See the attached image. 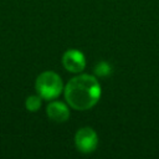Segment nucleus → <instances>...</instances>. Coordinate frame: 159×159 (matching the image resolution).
<instances>
[{"instance_id": "nucleus-1", "label": "nucleus", "mask_w": 159, "mask_h": 159, "mask_svg": "<svg viewBox=\"0 0 159 159\" xmlns=\"http://www.w3.org/2000/svg\"><path fill=\"white\" fill-rule=\"evenodd\" d=\"M63 96L67 104L75 111L92 109L101 99L102 87L98 77L89 73H77L63 88Z\"/></svg>"}, {"instance_id": "nucleus-2", "label": "nucleus", "mask_w": 159, "mask_h": 159, "mask_svg": "<svg viewBox=\"0 0 159 159\" xmlns=\"http://www.w3.org/2000/svg\"><path fill=\"white\" fill-rule=\"evenodd\" d=\"M63 82L61 76L55 71H43L41 72L35 81L36 93L45 101L57 99L63 92Z\"/></svg>"}, {"instance_id": "nucleus-3", "label": "nucleus", "mask_w": 159, "mask_h": 159, "mask_svg": "<svg viewBox=\"0 0 159 159\" xmlns=\"http://www.w3.org/2000/svg\"><path fill=\"white\" fill-rule=\"evenodd\" d=\"M98 134L91 127H82L75 134L76 149L82 154L93 153L98 147Z\"/></svg>"}, {"instance_id": "nucleus-4", "label": "nucleus", "mask_w": 159, "mask_h": 159, "mask_svg": "<svg viewBox=\"0 0 159 159\" xmlns=\"http://www.w3.org/2000/svg\"><path fill=\"white\" fill-rule=\"evenodd\" d=\"M62 66L71 73H81L86 68V56L78 48H68L62 55Z\"/></svg>"}, {"instance_id": "nucleus-5", "label": "nucleus", "mask_w": 159, "mask_h": 159, "mask_svg": "<svg viewBox=\"0 0 159 159\" xmlns=\"http://www.w3.org/2000/svg\"><path fill=\"white\" fill-rule=\"evenodd\" d=\"M70 106L67 104V102H62V101H57V99H52L50 101V103L46 107V114L50 120L55 122V123H65L68 120L71 113H70Z\"/></svg>"}, {"instance_id": "nucleus-6", "label": "nucleus", "mask_w": 159, "mask_h": 159, "mask_svg": "<svg viewBox=\"0 0 159 159\" xmlns=\"http://www.w3.org/2000/svg\"><path fill=\"white\" fill-rule=\"evenodd\" d=\"M41 106H42V98L39 94H31L25 99V108L31 113L37 112L41 108Z\"/></svg>"}, {"instance_id": "nucleus-7", "label": "nucleus", "mask_w": 159, "mask_h": 159, "mask_svg": "<svg viewBox=\"0 0 159 159\" xmlns=\"http://www.w3.org/2000/svg\"><path fill=\"white\" fill-rule=\"evenodd\" d=\"M112 65L108 63L107 61H99L96 63L94 68H93V72H94V76L96 77H107L112 73Z\"/></svg>"}]
</instances>
